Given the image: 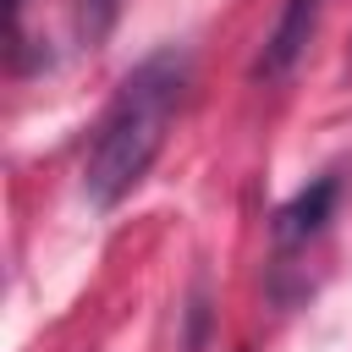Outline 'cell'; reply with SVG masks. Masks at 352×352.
Segmentation results:
<instances>
[{
	"instance_id": "obj_1",
	"label": "cell",
	"mask_w": 352,
	"mask_h": 352,
	"mask_svg": "<svg viewBox=\"0 0 352 352\" xmlns=\"http://www.w3.org/2000/svg\"><path fill=\"white\" fill-rule=\"evenodd\" d=\"M187 82H192V60L187 50H154L143 55L126 82L116 88L99 132H94V148H88V165H82V192L88 204L99 209H116L143 176L148 165L160 160L165 138H170V121L187 99Z\"/></svg>"
},
{
	"instance_id": "obj_2",
	"label": "cell",
	"mask_w": 352,
	"mask_h": 352,
	"mask_svg": "<svg viewBox=\"0 0 352 352\" xmlns=\"http://www.w3.org/2000/svg\"><path fill=\"white\" fill-rule=\"evenodd\" d=\"M336 204H341V176H336V170H324V176H314L308 187H297V192L275 209V220H270L275 248L292 253V248L314 242V236L324 231V220L336 214Z\"/></svg>"
},
{
	"instance_id": "obj_4",
	"label": "cell",
	"mask_w": 352,
	"mask_h": 352,
	"mask_svg": "<svg viewBox=\"0 0 352 352\" xmlns=\"http://www.w3.org/2000/svg\"><path fill=\"white\" fill-rule=\"evenodd\" d=\"M116 11H121V0H77V33H82V44H88V50L110 33Z\"/></svg>"
},
{
	"instance_id": "obj_3",
	"label": "cell",
	"mask_w": 352,
	"mask_h": 352,
	"mask_svg": "<svg viewBox=\"0 0 352 352\" xmlns=\"http://www.w3.org/2000/svg\"><path fill=\"white\" fill-rule=\"evenodd\" d=\"M319 6H324V0H286V6H280L275 28H270V38H264V50H258V60H253V77L280 82V77L302 60V50H308V38H314V22H319Z\"/></svg>"
}]
</instances>
